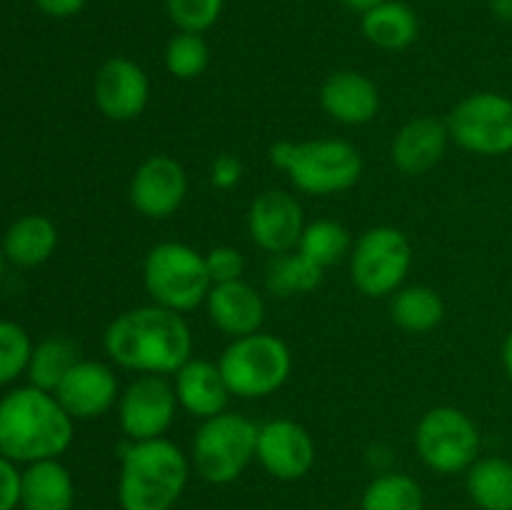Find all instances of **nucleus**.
<instances>
[{"instance_id": "19", "label": "nucleus", "mask_w": 512, "mask_h": 510, "mask_svg": "<svg viewBox=\"0 0 512 510\" xmlns=\"http://www.w3.org/2000/svg\"><path fill=\"white\" fill-rule=\"evenodd\" d=\"M320 105L343 125H365L378 115L380 90L358 70H338L320 88Z\"/></svg>"}, {"instance_id": "37", "label": "nucleus", "mask_w": 512, "mask_h": 510, "mask_svg": "<svg viewBox=\"0 0 512 510\" xmlns=\"http://www.w3.org/2000/svg\"><path fill=\"white\" fill-rule=\"evenodd\" d=\"M490 8L498 15L500 20H508L512 23V0H490Z\"/></svg>"}, {"instance_id": "33", "label": "nucleus", "mask_w": 512, "mask_h": 510, "mask_svg": "<svg viewBox=\"0 0 512 510\" xmlns=\"http://www.w3.org/2000/svg\"><path fill=\"white\" fill-rule=\"evenodd\" d=\"M205 265H208V273L213 278V285L218 283H230V280L243 278L245 260L230 245H218L210 253H205Z\"/></svg>"}, {"instance_id": "24", "label": "nucleus", "mask_w": 512, "mask_h": 510, "mask_svg": "<svg viewBox=\"0 0 512 510\" xmlns=\"http://www.w3.org/2000/svg\"><path fill=\"white\" fill-rule=\"evenodd\" d=\"M465 490L478 510H512V460L478 458L465 473Z\"/></svg>"}, {"instance_id": "11", "label": "nucleus", "mask_w": 512, "mask_h": 510, "mask_svg": "<svg viewBox=\"0 0 512 510\" xmlns=\"http://www.w3.org/2000/svg\"><path fill=\"white\" fill-rule=\"evenodd\" d=\"M175 385L165 375H138L120 393L118 420L128 440L165 438L178 415Z\"/></svg>"}, {"instance_id": "29", "label": "nucleus", "mask_w": 512, "mask_h": 510, "mask_svg": "<svg viewBox=\"0 0 512 510\" xmlns=\"http://www.w3.org/2000/svg\"><path fill=\"white\" fill-rule=\"evenodd\" d=\"M353 250L350 230L338 220H313L305 225L303 238L298 243V253L305 255L318 268H330Z\"/></svg>"}, {"instance_id": "36", "label": "nucleus", "mask_w": 512, "mask_h": 510, "mask_svg": "<svg viewBox=\"0 0 512 510\" xmlns=\"http://www.w3.org/2000/svg\"><path fill=\"white\" fill-rule=\"evenodd\" d=\"M88 0H35L40 13L50 15V18H73L85 8Z\"/></svg>"}, {"instance_id": "5", "label": "nucleus", "mask_w": 512, "mask_h": 510, "mask_svg": "<svg viewBox=\"0 0 512 510\" xmlns=\"http://www.w3.org/2000/svg\"><path fill=\"white\" fill-rule=\"evenodd\" d=\"M230 395L243 400L268 398L278 393L293 370V353L278 335L253 333L230 340L218 358Z\"/></svg>"}, {"instance_id": "18", "label": "nucleus", "mask_w": 512, "mask_h": 510, "mask_svg": "<svg viewBox=\"0 0 512 510\" xmlns=\"http://www.w3.org/2000/svg\"><path fill=\"white\" fill-rule=\"evenodd\" d=\"M450 143V130L445 120L415 118L405 123L395 133L393 145H390V158L393 165L405 175H423L433 170L443 160L445 150Z\"/></svg>"}, {"instance_id": "1", "label": "nucleus", "mask_w": 512, "mask_h": 510, "mask_svg": "<svg viewBox=\"0 0 512 510\" xmlns=\"http://www.w3.org/2000/svg\"><path fill=\"white\" fill-rule=\"evenodd\" d=\"M103 345L115 365L138 375H175L193 358L188 320L155 303L130 308L110 320Z\"/></svg>"}, {"instance_id": "38", "label": "nucleus", "mask_w": 512, "mask_h": 510, "mask_svg": "<svg viewBox=\"0 0 512 510\" xmlns=\"http://www.w3.org/2000/svg\"><path fill=\"white\" fill-rule=\"evenodd\" d=\"M340 3H343L348 10H353V13L363 15L365 10L375 8V5H380V3H383V0H340Z\"/></svg>"}, {"instance_id": "12", "label": "nucleus", "mask_w": 512, "mask_h": 510, "mask_svg": "<svg viewBox=\"0 0 512 510\" xmlns=\"http://www.w3.org/2000/svg\"><path fill=\"white\" fill-rule=\"evenodd\" d=\"M318 450L308 430L290 418L268 420L258 428V450L255 460L265 473L283 483L305 478L313 470Z\"/></svg>"}, {"instance_id": "10", "label": "nucleus", "mask_w": 512, "mask_h": 510, "mask_svg": "<svg viewBox=\"0 0 512 510\" xmlns=\"http://www.w3.org/2000/svg\"><path fill=\"white\" fill-rule=\"evenodd\" d=\"M450 140L473 155L500 158L512 153V98L493 90L460 100L448 115Z\"/></svg>"}, {"instance_id": "31", "label": "nucleus", "mask_w": 512, "mask_h": 510, "mask_svg": "<svg viewBox=\"0 0 512 510\" xmlns=\"http://www.w3.org/2000/svg\"><path fill=\"white\" fill-rule=\"evenodd\" d=\"M33 343L23 325L0 320V385H8L28 373Z\"/></svg>"}, {"instance_id": "13", "label": "nucleus", "mask_w": 512, "mask_h": 510, "mask_svg": "<svg viewBox=\"0 0 512 510\" xmlns=\"http://www.w3.org/2000/svg\"><path fill=\"white\" fill-rule=\"evenodd\" d=\"M303 205L288 190L270 188L250 203L248 233L260 250L270 255L298 250L305 230Z\"/></svg>"}, {"instance_id": "27", "label": "nucleus", "mask_w": 512, "mask_h": 510, "mask_svg": "<svg viewBox=\"0 0 512 510\" xmlns=\"http://www.w3.org/2000/svg\"><path fill=\"white\" fill-rule=\"evenodd\" d=\"M360 510H425V493L413 475L388 470L375 475L363 490Z\"/></svg>"}, {"instance_id": "16", "label": "nucleus", "mask_w": 512, "mask_h": 510, "mask_svg": "<svg viewBox=\"0 0 512 510\" xmlns=\"http://www.w3.org/2000/svg\"><path fill=\"white\" fill-rule=\"evenodd\" d=\"M53 395L73 420L100 418L120 400L118 378H115L113 368L100 360L83 358L70 368V373L65 375Z\"/></svg>"}, {"instance_id": "9", "label": "nucleus", "mask_w": 512, "mask_h": 510, "mask_svg": "<svg viewBox=\"0 0 512 510\" xmlns=\"http://www.w3.org/2000/svg\"><path fill=\"white\" fill-rule=\"evenodd\" d=\"M413 265V245L403 230L378 225L365 230L350 250V278L365 298H390L403 288Z\"/></svg>"}, {"instance_id": "26", "label": "nucleus", "mask_w": 512, "mask_h": 510, "mask_svg": "<svg viewBox=\"0 0 512 510\" xmlns=\"http://www.w3.org/2000/svg\"><path fill=\"white\" fill-rule=\"evenodd\" d=\"M323 283V268L310 263L298 250L273 255L265 268V285L268 293L280 300L295 298V295L313 293Z\"/></svg>"}, {"instance_id": "32", "label": "nucleus", "mask_w": 512, "mask_h": 510, "mask_svg": "<svg viewBox=\"0 0 512 510\" xmlns=\"http://www.w3.org/2000/svg\"><path fill=\"white\" fill-rule=\"evenodd\" d=\"M225 8V0H165L170 23L178 30L200 33L213 28L220 20Z\"/></svg>"}, {"instance_id": "17", "label": "nucleus", "mask_w": 512, "mask_h": 510, "mask_svg": "<svg viewBox=\"0 0 512 510\" xmlns=\"http://www.w3.org/2000/svg\"><path fill=\"white\" fill-rule=\"evenodd\" d=\"M205 308H208L210 323L228 338L260 333L265 323L263 295L243 278L213 285L208 300H205Z\"/></svg>"}, {"instance_id": "23", "label": "nucleus", "mask_w": 512, "mask_h": 510, "mask_svg": "<svg viewBox=\"0 0 512 510\" xmlns=\"http://www.w3.org/2000/svg\"><path fill=\"white\" fill-rule=\"evenodd\" d=\"M0 248H3L5 260L13 265L35 268V265H43L58 248V228L45 215H23L5 230Z\"/></svg>"}, {"instance_id": "25", "label": "nucleus", "mask_w": 512, "mask_h": 510, "mask_svg": "<svg viewBox=\"0 0 512 510\" xmlns=\"http://www.w3.org/2000/svg\"><path fill=\"white\" fill-rule=\"evenodd\" d=\"M390 318L408 333H428L445 318V303L428 285H408L390 295Z\"/></svg>"}, {"instance_id": "6", "label": "nucleus", "mask_w": 512, "mask_h": 510, "mask_svg": "<svg viewBox=\"0 0 512 510\" xmlns=\"http://www.w3.org/2000/svg\"><path fill=\"white\" fill-rule=\"evenodd\" d=\"M258 428L240 413L213 415L195 430L190 463L210 485H230L248 470L258 450Z\"/></svg>"}, {"instance_id": "2", "label": "nucleus", "mask_w": 512, "mask_h": 510, "mask_svg": "<svg viewBox=\"0 0 512 510\" xmlns=\"http://www.w3.org/2000/svg\"><path fill=\"white\" fill-rule=\"evenodd\" d=\"M73 435L75 420L48 390L25 385L0 400V453L15 465L60 458Z\"/></svg>"}, {"instance_id": "30", "label": "nucleus", "mask_w": 512, "mask_h": 510, "mask_svg": "<svg viewBox=\"0 0 512 510\" xmlns=\"http://www.w3.org/2000/svg\"><path fill=\"white\" fill-rule=\"evenodd\" d=\"M210 48L200 33L178 30L165 45V68L178 80H195L208 70Z\"/></svg>"}, {"instance_id": "15", "label": "nucleus", "mask_w": 512, "mask_h": 510, "mask_svg": "<svg viewBox=\"0 0 512 510\" xmlns=\"http://www.w3.org/2000/svg\"><path fill=\"white\" fill-rule=\"evenodd\" d=\"M93 98L100 113L115 123H128L143 115L150 100L148 73L135 60L115 55L95 73Z\"/></svg>"}, {"instance_id": "28", "label": "nucleus", "mask_w": 512, "mask_h": 510, "mask_svg": "<svg viewBox=\"0 0 512 510\" xmlns=\"http://www.w3.org/2000/svg\"><path fill=\"white\" fill-rule=\"evenodd\" d=\"M78 360V345L68 338H48L43 343L33 345V355H30L28 363L30 385L55 393Z\"/></svg>"}, {"instance_id": "20", "label": "nucleus", "mask_w": 512, "mask_h": 510, "mask_svg": "<svg viewBox=\"0 0 512 510\" xmlns=\"http://www.w3.org/2000/svg\"><path fill=\"white\" fill-rule=\"evenodd\" d=\"M175 395L185 413L198 420H208L228 410L230 390L225 385L218 363L203 358H190L175 373Z\"/></svg>"}, {"instance_id": "22", "label": "nucleus", "mask_w": 512, "mask_h": 510, "mask_svg": "<svg viewBox=\"0 0 512 510\" xmlns=\"http://www.w3.org/2000/svg\"><path fill=\"white\" fill-rule=\"evenodd\" d=\"M360 30L370 45L398 53L418 40L420 20L418 13L403 0H383L360 15Z\"/></svg>"}, {"instance_id": "8", "label": "nucleus", "mask_w": 512, "mask_h": 510, "mask_svg": "<svg viewBox=\"0 0 512 510\" xmlns=\"http://www.w3.org/2000/svg\"><path fill=\"white\" fill-rule=\"evenodd\" d=\"M480 430L465 410L455 405L430 408L415 425V450L438 475L468 473L480 458Z\"/></svg>"}, {"instance_id": "14", "label": "nucleus", "mask_w": 512, "mask_h": 510, "mask_svg": "<svg viewBox=\"0 0 512 510\" xmlns=\"http://www.w3.org/2000/svg\"><path fill=\"white\" fill-rule=\"evenodd\" d=\"M128 198L145 218H170L188 198V173L170 155H150L130 178Z\"/></svg>"}, {"instance_id": "35", "label": "nucleus", "mask_w": 512, "mask_h": 510, "mask_svg": "<svg viewBox=\"0 0 512 510\" xmlns=\"http://www.w3.org/2000/svg\"><path fill=\"white\" fill-rule=\"evenodd\" d=\"M243 178V163L235 155L223 153L210 165V185L218 190H230Z\"/></svg>"}, {"instance_id": "7", "label": "nucleus", "mask_w": 512, "mask_h": 510, "mask_svg": "<svg viewBox=\"0 0 512 510\" xmlns=\"http://www.w3.org/2000/svg\"><path fill=\"white\" fill-rule=\"evenodd\" d=\"M143 283L155 305L175 313H188L203 305L213 288L205 255L175 240L150 248L143 263Z\"/></svg>"}, {"instance_id": "34", "label": "nucleus", "mask_w": 512, "mask_h": 510, "mask_svg": "<svg viewBox=\"0 0 512 510\" xmlns=\"http://www.w3.org/2000/svg\"><path fill=\"white\" fill-rule=\"evenodd\" d=\"M20 508V470L0 453V510Z\"/></svg>"}, {"instance_id": "3", "label": "nucleus", "mask_w": 512, "mask_h": 510, "mask_svg": "<svg viewBox=\"0 0 512 510\" xmlns=\"http://www.w3.org/2000/svg\"><path fill=\"white\" fill-rule=\"evenodd\" d=\"M190 465L173 440H130L120 455V510H173L188 488Z\"/></svg>"}, {"instance_id": "40", "label": "nucleus", "mask_w": 512, "mask_h": 510, "mask_svg": "<svg viewBox=\"0 0 512 510\" xmlns=\"http://www.w3.org/2000/svg\"><path fill=\"white\" fill-rule=\"evenodd\" d=\"M3 270H5V253L3 248H0V280H3Z\"/></svg>"}, {"instance_id": "4", "label": "nucleus", "mask_w": 512, "mask_h": 510, "mask_svg": "<svg viewBox=\"0 0 512 510\" xmlns=\"http://www.w3.org/2000/svg\"><path fill=\"white\" fill-rule=\"evenodd\" d=\"M270 163L283 170L305 195H335L353 188L363 175V155L340 138L280 140L270 148Z\"/></svg>"}, {"instance_id": "21", "label": "nucleus", "mask_w": 512, "mask_h": 510, "mask_svg": "<svg viewBox=\"0 0 512 510\" xmlns=\"http://www.w3.org/2000/svg\"><path fill=\"white\" fill-rule=\"evenodd\" d=\"M75 480L58 458L20 470V510H73Z\"/></svg>"}, {"instance_id": "39", "label": "nucleus", "mask_w": 512, "mask_h": 510, "mask_svg": "<svg viewBox=\"0 0 512 510\" xmlns=\"http://www.w3.org/2000/svg\"><path fill=\"white\" fill-rule=\"evenodd\" d=\"M503 368L508 373L510 383H512V330L505 335V343H503Z\"/></svg>"}]
</instances>
